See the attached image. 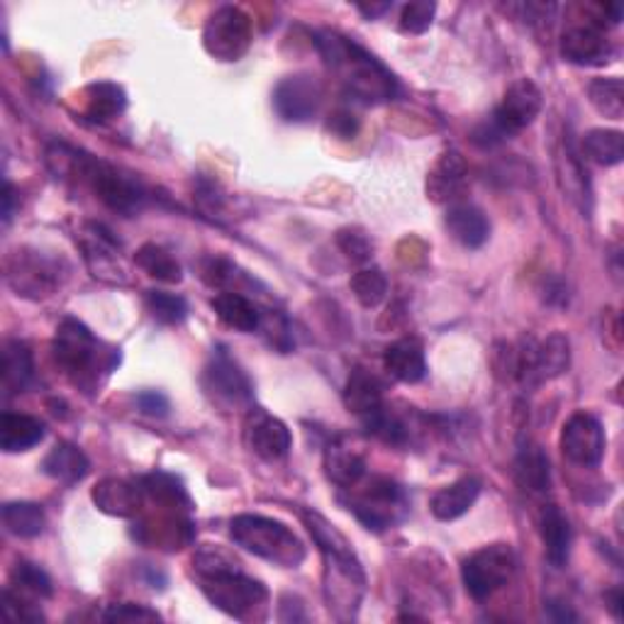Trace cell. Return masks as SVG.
I'll list each match as a JSON object with an SVG mask.
<instances>
[{"mask_svg": "<svg viewBox=\"0 0 624 624\" xmlns=\"http://www.w3.org/2000/svg\"><path fill=\"white\" fill-rule=\"evenodd\" d=\"M138 405L144 415L150 417H166L168 415V398L158 391H142L138 395Z\"/></svg>", "mask_w": 624, "mask_h": 624, "instance_id": "46", "label": "cell"}, {"mask_svg": "<svg viewBox=\"0 0 624 624\" xmlns=\"http://www.w3.org/2000/svg\"><path fill=\"white\" fill-rule=\"evenodd\" d=\"M517 569V556L510 544H491L471 554L461 566V578L473 600L491 598L510 583Z\"/></svg>", "mask_w": 624, "mask_h": 624, "instance_id": "7", "label": "cell"}, {"mask_svg": "<svg viewBox=\"0 0 624 624\" xmlns=\"http://www.w3.org/2000/svg\"><path fill=\"white\" fill-rule=\"evenodd\" d=\"M3 612H6V617L10 622H30V624H35V622L44 620L42 612L35 605L25 603V600L13 593V588H6V593H3Z\"/></svg>", "mask_w": 624, "mask_h": 624, "instance_id": "44", "label": "cell"}, {"mask_svg": "<svg viewBox=\"0 0 624 624\" xmlns=\"http://www.w3.org/2000/svg\"><path fill=\"white\" fill-rule=\"evenodd\" d=\"M588 98L593 108L610 120H622L624 116V84L622 78H595L588 86Z\"/></svg>", "mask_w": 624, "mask_h": 624, "instance_id": "37", "label": "cell"}, {"mask_svg": "<svg viewBox=\"0 0 624 624\" xmlns=\"http://www.w3.org/2000/svg\"><path fill=\"white\" fill-rule=\"evenodd\" d=\"M344 405L349 413H354L361 419L379 413L385 405L381 381L366 369H354L344 388Z\"/></svg>", "mask_w": 624, "mask_h": 624, "instance_id": "25", "label": "cell"}, {"mask_svg": "<svg viewBox=\"0 0 624 624\" xmlns=\"http://www.w3.org/2000/svg\"><path fill=\"white\" fill-rule=\"evenodd\" d=\"M234 544L281 569H298L305 561V544L283 522L264 515H237L230 525Z\"/></svg>", "mask_w": 624, "mask_h": 624, "instance_id": "3", "label": "cell"}, {"mask_svg": "<svg viewBox=\"0 0 624 624\" xmlns=\"http://www.w3.org/2000/svg\"><path fill=\"white\" fill-rule=\"evenodd\" d=\"M337 247L342 249L344 256L351 261H366L371 259V252H373V244L369 237L361 230H351V227L337 232Z\"/></svg>", "mask_w": 624, "mask_h": 624, "instance_id": "42", "label": "cell"}, {"mask_svg": "<svg viewBox=\"0 0 624 624\" xmlns=\"http://www.w3.org/2000/svg\"><path fill=\"white\" fill-rule=\"evenodd\" d=\"M0 376H3V393L6 395H18L30 385L32 376H35V364H32V351L28 344L18 342H6L3 347V366H0Z\"/></svg>", "mask_w": 624, "mask_h": 624, "instance_id": "30", "label": "cell"}, {"mask_svg": "<svg viewBox=\"0 0 624 624\" xmlns=\"http://www.w3.org/2000/svg\"><path fill=\"white\" fill-rule=\"evenodd\" d=\"M212 310L220 317V322L237 332H256L261 330V313L247 295L237 291H222L212 298Z\"/></svg>", "mask_w": 624, "mask_h": 624, "instance_id": "24", "label": "cell"}, {"mask_svg": "<svg viewBox=\"0 0 624 624\" xmlns=\"http://www.w3.org/2000/svg\"><path fill=\"white\" fill-rule=\"evenodd\" d=\"M435 13H437V6L427 3V0L407 3L401 13V30L407 32V35H423V32L433 28Z\"/></svg>", "mask_w": 624, "mask_h": 624, "instance_id": "41", "label": "cell"}, {"mask_svg": "<svg viewBox=\"0 0 624 624\" xmlns=\"http://www.w3.org/2000/svg\"><path fill=\"white\" fill-rule=\"evenodd\" d=\"M517 481L529 493H547L551 488L549 459L539 447H525L517 457Z\"/></svg>", "mask_w": 624, "mask_h": 624, "instance_id": "33", "label": "cell"}, {"mask_svg": "<svg viewBox=\"0 0 624 624\" xmlns=\"http://www.w3.org/2000/svg\"><path fill=\"white\" fill-rule=\"evenodd\" d=\"M561 56L576 66H603L612 56L607 35L595 25H576L563 32Z\"/></svg>", "mask_w": 624, "mask_h": 624, "instance_id": "15", "label": "cell"}, {"mask_svg": "<svg viewBox=\"0 0 624 624\" xmlns=\"http://www.w3.org/2000/svg\"><path fill=\"white\" fill-rule=\"evenodd\" d=\"M541 539H544V549H547V559L549 563H554L556 569L569 563L571 556V547H573V529L571 522L566 517L556 505H547L541 513Z\"/></svg>", "mask_w": 624, "mask_h": 624, "instance_id": "23", "label": "cell"}, {"mask_svg": "<svg viewBox=\"0 0 624 624\" xmlns=\"http://www.w3.org/2000/svg\"><path fill=\"white\" fill-rule=\"evenodd\" d=\"M10 581H13V585H18L20 590H25V593L35 595V598H50L54 593L52 578L47 576V571L40 569L37 563H30V561H18L13 566V573H10Z\"/></svg>", "mask_w": 624, "mask_h": 624, "instance_id": "40", "label": "cell"}, {"mask_svg": "<svg viewBox=\"0 0 624 624\" xmlns=\"http://www.w3.org/2000/svg\"><path fill=\"white\" fill-rule=\"evenodd\" d=\"M66 276L62 256H50L40 249H15L6 261V278L22 298H47Z\"/></svg>", "mask_w": 624, "mask_h": 624, "instance_id": "6", "label": "cell"}, {"mask_svg": "<svg viewBox=\"0 0 624 624\" xmlns=\"http://www.w3.org/2000/svg\"><path fill=\"white\" fill-rule=\"evenodd\" d=\"M146 310L152 313L156 322L162 325H178L186 320L188 315V303L184 295L166 293V291H146L144 295Z\"/></svg>", "mask_w": 624, "mask_h": 624, "instance_id": "39", "label": "cell"}, {"mask_svg": "<svg viewBox=\"0 0 624 624\" xmlns=\"http://www.w3.org/2000/svg\"><path fill=\"white\" fill-rule=\"evenodd\" d=\"M361 13H364L366 18H376L381 13H385V10H391V3H381V6H357Z\"/></svg>", "mask_w": 624, "mask_h": 624, "instance_id": "49", "label": "cell"}, {"mask_svg": "<svg viewBox=\"0 0 624 624\" xmlns=\"http://www.w3.org/2000/svg\"><path fill=\"white\" fill-rule=\"evenodd\" d=\"M202 385H206L210 401L225 407V410H240V407H249L254 401L252 381L225 351H218L212 357L206 376H202Z\"/></svg>", "mask_w": 624, "mask_h": 624, "instance_id": "11", "label": "cell"}, {"mask_svg": "<svg viewBox=\"0 0 624 624\" xmlns=\"http://www.w3.org/2000/svg\"><path fill=\"white\" fill-rule=\"evenodd\" d=\"M198 578L202 595L230 617L247 620L269 603V590L264 588V583L244 576L240 571V563L198 573Z\"/></svg>", "mask_w": 624, "mask_h": 624, "instance_id": "5", "label": "cell"}, {"mask_svg": "<svg viewBox=\"0 0 624 624\" xmlns=\"http://www.w3.org/2000/svg\"><path fill=\"white\" fill-rule=\"evenodd\" d=\"M300 517L322 554L327 605H330L339 620H351L357 615L361 598L366 593V576L364 569H361V561L357 559L354 549H351L349 539L330 519L315 513V510H300Z\"/></svg>", "mask_w": 624, "mask_h": 624, "instance_id": "1", "label": "cell"}, {"mask_svg": "<svg viewBox=\"0 0 624 624\" xmlns=\"http://www.w3.org/2000/svg\"><path fill=\"white\" fill-rule=\"evenodd\" d=\"M134 537L142 544H152V547L178 551L193 539V527L186 517H180V513H172L168 517L164 515L152 522H142V525L134 529Z\"/></svg>", "mask_w": 624, "mask_h": 624, "instance_id": "20", "label": "cell"}, {"mask_svg": "<svg viewBox=\"0 0 624 624\" xmlns=\"http://www.w3.org/2000/svg\"><path fill=\"white\" fill-rule=\"evenodd\" d=\"M54 357L56 364L78 381L96 376L94 369L100 366L106 354L100 351V342L84 322L74 320V317H66V320L56 327Z\"/></svg>", "mask_w": 624, "mask_h": 624, "instance_id": "10", "label": "cell"}, {"mask_svg": "<svg viewBox=\"0 0 624 624\" xmlns=\"http://www.w3.org/2000/svg\"><path fill=\"white\" fill-rule=\"evenodd\" d=\"M42 439L44 425L37 417L25 413H3V417H0V449L6 453L30 451Z\"/></svg>", "mask_w": 624, "mask_h": 624, "instance_id": "26", "label": "cell"}, {"mask_svg": "<svg viewBox=\"0 0 624 624\" xmlns=\"http://www.w3.org/2000/svg\"><path fill=\"white\" fill-rule=\"evenodd\" d=\"M88 469H90L88 457L76 445H72V441H59V445H54L42 461V471L47 473L50 479L62 483L84 481Z\"/></svg>", "mask_w": 624, "mask_h": 624, "instance_id": "28", "label": "cell"}, {"mask_svg": "<svg viewBox=\"0 0 624 624\" xmlns=\"http://www.w3.org/2000/svg\"><path fill=\"white\" fill-rule=\"evenodd\" d=\"M351 501L347 503L361 525L373 532H383L401 519L405 510V495L388 479H371L366 485H351Z\"/></svg>", "mask_w": 624, "mask_h": 624, "instance_id": "8", "label": "cell"}, {"mask_svg": "<svg viewBox=\"0 0 624 624\" xmlns=\"http://www.w3.org/2000/svg\"><path fill=\"white\" fill-rule=\"evenodd\" d=\"M605 603H607V610L612 612V615H615L617 620H622V590L620 588L605 593Z\"/></svg>", "mask_w": 624, "mask_h": 624, "instance_id": "47", "label": "cell"}, {"mask_svg": "<svg viewBox=\"0 0 624 624\" xmlns=\"http://www.w3.org/2000/svg\"><path fill=\"white\" fill-rule=\"evenodd\" d=\"M605 429L590 413H576L561 429V451L576 467L595 469L605 457Z\"/></svg>", "mask_w": 624, "mask_h": 624, "instance_id": "12", "label": "cell"}, {"mask_svg": "<svg viewBox=\"0 0 624 624\" xmlns=\"http://www.w3.org/2000/svg\"><path fill=\"white\" fill-rule=\"evenodd\" d=\"M202 47L218 62H237L252 47V20L244 10L222 6L208 18Z\"/></svg>", "mask_w": 624, "mask_h": 624, "instance_id": "9", "label": "cell"}, {"mask_svg": "<svg viewBox=\"0 0 624 624\" xmlns=\"http://www.w3.org/2000/svg\"><path fill=\"white\" fill-rule=\"evenodd\" d=\"M583 154L598 166H617L624 158V134L620 130H590L583 138Z\"/></svg>", "mask_w": 624, "mask_h": 624, "instance_id": "35", "label": "cell"}, {"mask_svg": "<svg viewBox=\"0 0 624 624\" xmlns=\"http://www.w3.org/2000/svg\"><path fill=\"white\" fill-rule=\"evenodd\" d=\"M134 264H138L146 276H152L162 283L184 281V269H180L178 261L158 244L140 247L138 254H134Z\"/></svg>", "mask_w": 624, "mask_h": 624, "instance_id": "36", "label": "cell"}, {"mask_svg": "<svg viewBox=\"0 0 624 624\" xmlns=\"http://www.w3.org/2000/svg\"><path fill=\"white\" fill-rule=\"evenodd\" d=\"M571 366V342L561 332H554L535 347V369L532 376L539 381L559 379Z\"/></svg>", "mask_w": 624, "mask_h": 624, "instance_id": "29", "label": "cell"}, {"mask_svg": "<svg viewBox=\"0 0 624 624\" xmlns=\"http://www.w3.org/2000/svg\"><path fill=\"white\" fill-rule=\"evenodd\" d=\"M106 622H118V624H142V622H158V612L152 607L144 605H132V603H120V605H110L103 612Z\"/></svg>", "mask_w": 624, "mask_h": 624, "instance_id": "43", "label": "cell"}, {"mask_svg": "<svg viewBox=\"0 0 624 624\" xmlns=\"http://www.w3.org/2000/svg\"><path fill=\"white\" fill-rule=\"evenodd\" d=\"M445 227L453 240L467 249H479L491 237V222H488L485 212L471 206V202H453V206H449Z\"/></svg>", "mask_w": 624, "mask_h": 624, "instance_id": "18", "label": "cell"}, {"mask_svg": "<svg viewBox=\"0 0 624 624\" xmlns=\"http://www.w3.org/2000/svg\"><path fill=\"white\" fill-rule=\"evenodd\" d=\"M541 112V90L532 78H517L505 90L501 106L493 110V116L473 130V142L479 146H495L517 132L529 128Z\"/></svg>", "mask_w": 624, "mask_h": 624, "instance_id": "4", "label": "cell"}, {"mask_svg": "<svg viewBox=\"0 0 624 624\" xmlns=\"http://www.w3.org/2000/svg\"><path fill=\"white\" fill-rule=\"evenodd\" d=\"M315 42L325 64L342 81L349 96L369 106L388 103V100L398 96L395 76L371 52L359 47L354 40L325 30Z\"/></svg>", "mask_w": 624, "mask_h": 624, "instance_id": "2", "label": "cell"}, {"mask_svg": "<svg viewBox=\"0 0 624 624\" xmlns=\"http://www.w3.org/2000/svg\"><path fill=\"white\" fill-rule=\"evenodd\" d=\"M349 286L351 293H354V298L364 305V308H376V305L383 303L385 293H388V278H385L381 269L371 266L357 271V274L351 276Z\"/></svg>", "mask_w": 624, "mask_h": 624, "instance_id": "38", "label": "cell"}, {"mask_svg": "<svg viewBox=\"0 0 624 624\" xmlns=\"http://www.w3.org/2000/svg\"><path fill=\"white\" fill-rule=\"evenodd\" d=\"M244 441L249 451H254L264 461H281L288 457L293 447V435L283 419L269 415L261 407H249L244 423Z\"/></svg>", "mask_w": 624, "mask_h": 624, "instance_id": "14", "label": "cell"}, {"mask_svg": "<svg viewBox=\"0 0 624 624\" xmlns=\"http://www.w3.org/2000/svg\"><path fill=\"white\" fill-rule=\"evenodd\" d=\"M559 174L563 190L569 193V198L576 202L578 210L588 215L590 208H593V190H590L588 168L583 166L581 154H578L571 140H563L559 154Z\"/></svg>", "mask_w": 624, "mask_h": 624, "instance_id": "21", "label": "cell"}, {"mask_svg": "<svg viewBox=\"0 0 624 624\" xmlns=\"http://www.w3.org/2000/svg\"><path fill=\"white\" fill-rule=\"evenodd\" d=\"M90 497H94V503L100 513L112 517H134L142 510L146 495L142 483H132L128 479H116V475H110V479L96 483Z\"/></svg>", "mask_w": 624, "mask_h": 624, "instance_id": "16", "label": "cell"}, {"mask_svg": "<svg viewBox=\"0 0 624 624\" xmlns=\"http://www.w3.org/2000/svg\"><path fill=\"white\" fill-rule=\"evenodd\" d=\"M3 525L13 537L35 539L44 532L47 517H44V510L37 503H8L3 507Z\"/></svg>", "mask_w": 624, "mask_h": 624, "instance_id": "34", "label": "cell"}, {"mask_svg": "<svg viewBox=\"0 0 624 624\" xmlns=\"http://www.w3.org/2000/svg\"><path fill=\"white\" fill-rule=\"evenodd\" d=\"M469 178V166L463 162L459 152H445L435 166L427 174V196L435 202H449L457 200L459 193L467 186Z\"/></svg>", "mask_w": 624, "mask_h": 624, "instance_id": "17", "label": "cell"}, {"mask_svg": "<svg viewBox=\"0 0 624 624\" xmlns=\"http://www.w3.org/2000/svg\"><path fill=\"white\" fill-rule=\"evenodd\" d=\"M128 108L124 88L110 81H100L86 88V116L94 122H110Z\"/></svg>", "mask_w": 624, "mask_h": 624, "instance_id": "31", "label": "cell"}, {"mask_svg": "<svg viewBox=\"0 0 624 624\" xmlns=\"http://www.w3.org/2000/svg\"><path fill=\"white\" fill-rule=\"evenodd\" d=\"M13 200H15V190L10 184H6V193H3V220L10 222L13 218Z\"/></svg>", "mask_w": 624, "mask_h": 624, "instance_id": "48", "label": "cell"}, {"mask_svg": "<svg viewBox=\"0 0 624 624\" xmlns=\"http://www.w3.org/2000/svg\"><path fill=\"white\" fill-rule=\"evenodd\" d=\"M325 473L335 485L347 491V488L357 485L364 479L366 461L354 447L344 445V441H335V445L325 449Z\"/></svg>", "mask_w": 624, "mask_h": 624, "instance_id": "27", "label": "cell"}, {"mask_svg": "<svg viewBox=\"0 0 624 624\" xmlns=\"http://www.w3.org/2000/svg\"><path fill=\"white\" fill-rule=\"evenodd\" d=\"M140 483L144 488V495L152 497V501L162 505L164 510H174V513H180V510L188 513L190 510V497L186 493V488L178 479H174V475L158 471L144 475Z\"/></svg>", "mask_w": 624, "mask_h": 624, "instance_id": "32", "label": "cell"}, {"mask_svg": "<svg viewBox=\"0 0 624 624\" xmlns=\"http://www.w3.org/2000/svg\"><path fill=\"white\" fill-rule=\"evenodd\" d=\"M322 106V86L310 74L286 76L274 88V110L286 122H310Z\"/></svg>", "mask_w": 624, "mask_h": 624, "instance_id": "13", "label": "cell"}, {"mask_svg": "<svg viewBox=\"0 0 624 624\" xmlns=\"http://www.w3.org/2000/svg\"><path fill=\"white\" fill-rule=\"evenodd\" d=\"M327 130L339 140H351L359 132V118L351 110H335L330 120H327Z\"/></svg>", "mask_w": 624, "mask_h": 624, "instance_id": "45", "label": "cell"}, {"mask_svg": "<svg viewBox=\"0 0 624 624\" xmlns=\"http://www.w3.org/2000/svg\"><path fill=\"white\" fill-rule=\"evenodd\" d=\"M383 366L401 383H419L427 373L423 344H419L417 339H398V342H393L385 349Z\"/></svg>", "mask_w": 624, "mask_h": 624, "instance_id": "22", "label": "cell"}, {"mask_svg": "<svg viewBox=\"0 0 624 624\" xmlns=\"http://www.w3.org/2000/svg\"><path fill=\"white\" fill-rule=\"evenodd\" d=\"M481 481L475 475H463V479L453 481L451 485H445L441 491H437L429 501V510L433 515L441 522L459 519L461 515H467L469 510L475 505L481 495Z\"/></svg>", "mask_w": 624, "mask_h": 624, "instance_id": "19", "label": "cell"}]
</instances>
